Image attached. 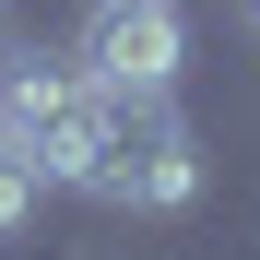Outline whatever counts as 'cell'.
<instances>
[{
  "mask_svg": "<svg viewBox=\"0 0 260 260\" xmlns=\"http://www.w3.org/2000/svg\"><path fill=\"white\" fill-rule=\"evenodd\" d=\"M71 59L95 71V83H178L189 12H178V0H95L83 36H71Z\"/></svg>",
  "mask_w": 260,
  "mask_h": 260,
  "instance_id": "6da1fadb",
  "label": "cell"
},
{
  "mask_svg": "<svg viewBox=\"0 0 260 260\" xmlns=\"http://www.w3.org/2000/svg\"><path fill=\"white\" fill-rule=\"evenodd\" d=\"M36 201H48V178H36V154L0 130V248H12V237H36Z\"/></svg>",
  "mask_w": 260,
  "mask_h": 260,
  "instance_id": "7a4b0ae2",
  "label": "cell"
},
{
  "mask_svg": "<svg viewBox=\"0 0 260 260\" xmlns=\"http://www.w3.org/2000/svg\"><path fill=\"white\" fill-rule=\"evenodd\" d=\"M12 48H24V24H12V0H0V59H12Z\"/></svg>",
  "mask_w": 260,
  "mask_h": 260,
  "instance_id": "3957f363",
  "label": "cell"
},
{
  "mask_svg": "<svg viewBox=\"0 0 260 260\" xmlns=\"http://www.w3.org/2000/svg\"><path fill=\"white\" fill-rule=\"evenodd\" d=\"M237 24H248V36H260V0H237Z\"/></svg>",
  "mask_w": 260,
  "mask_h": 260,
  "instance_id": "277c9868",
  "label": "cell"
},
{
  "mask_svg": "<svg viewBox=\"0 0 260 260\" xmlns=\"http://www.w3.org/2000/svg\"><path fill=\"white\" fill-rule=\"evenodd\" d=\"M24 260H71V248H24Z\"/></svg>",
  "mask_w": 260,
  "mask_h": 260,
  "instance_id": "5b68a950",
  "label": "cell"
}]
</instances>
